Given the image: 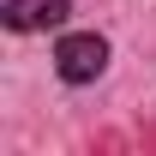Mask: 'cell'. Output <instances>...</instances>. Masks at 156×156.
<instances>
[{"mask_svg": "<svg viewBox=\"0 0 156 156\" xmlns=\"http://www.w3.org/2000/svg\"><path fill=\"white\" fill-rule=\"evenodd\" d=\"M72 0H0V24L12 36H42V30H66L72 24Z\"/></svg>", "mask_w": 156, "mask_h": 156, "instance_id": "cell-2", "label": "cell"}, {"mask_svg": "<svg viewBox=\"0 0 156 156\" xmlns=\"http://www.w3.org/2000/svg\"><path fill=\"white\" fill-rule=\"evenodd\" d=\"M102 72H108V36L102 30H60V42H54V78L60 84L84 90Z\"/></svg>", "mask_w": 156, "mask_h": 156, "instance_id": "cell-1", "label": "cell"}]
</instances>
